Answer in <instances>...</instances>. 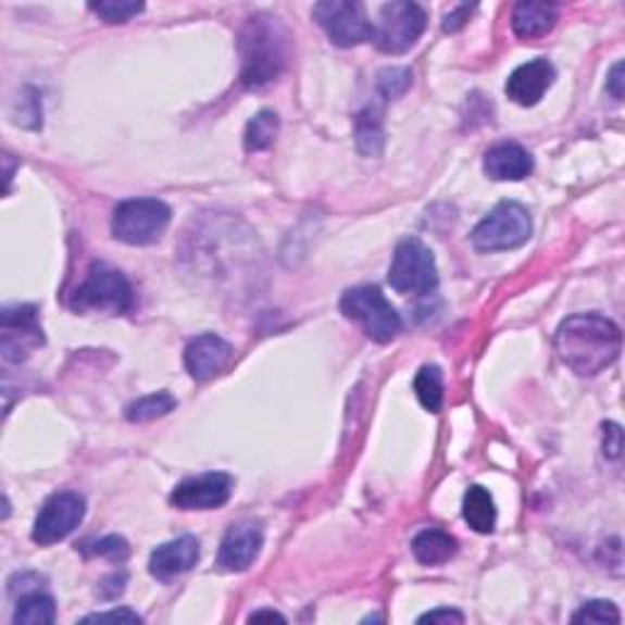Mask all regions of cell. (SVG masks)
<instances>
[{
  "label": "cell",
  "instance_id": "9c48e42d",
  "mask_svg": "<svg viewBox=\"0 0 625 625\" xmlns=\"http://www.w3.org/2000/svg\"><path fill=\"white\" fill-rule=\"evenodd\" d=\"M313 20L325 29L330 42L337 47H357L374 37V25L364 13L362 3L352 0H325L313 5Z\"/></svg>",
  "mask_w": 625,
  "mask_h": 625
},
{
  "label": "cell",
  "instance_id": "603a6c76",
  "mask_svg": "<svg viewBox=\"0 0 625 625\" xmlns=\"http://www.w3.org/2000/svg\"><path fill=\"white\" fill-rule=\"evenodd\" d=\"M279 135V115L274 111L257 113L245 127V150L247 152H264L274 145Z\"/></svg>",
  "mask_w": 625,
  "mask_h": 625
},
{
  "label": "cell",
  "instance_id": "83f0119b",
  "mask_svg": "<svg viewBox=\"0 0 625 625\" xmlns=\"http://www.w3.org/2000/svg\"><path fill=\"white\" fill-rule=\"evenodd\" d=\"M572 623H593V625H603V623H621V611L613 607L611 601H587L584 607L574 613Z\"/></svg>",
  "mask_w": 625,
  "mask_h": 625
},
{
  "label": "cell",
  "instance_id": "3957f363",
  "mask_svg": "<svg viewBox=\"0 0 625 625\" xmlns=\"http://www.w3.org/2000/svg\"><path fill=\"white\" fill-rule=\"evenodd\" d=\"M135 296L127 276L115 270V266L98 262L88 270L86 279L78 284V289L72 293L68 305L76 313H103V315H121L133 309Z\"/></svg>",
  "mask_w": 625,
  "mask_h": 625
},
{
  "label": "cell",
  "instance_id": "f546056e",
  "mask_svg": "<svg viewBox=\"0 0 625 625\" xmlns=\"http://www.w3.org/2000/svg\"><path fill=\"white\" fill-rule=\"evenodd\" d=\"M621 450H623L621 425L607 423V425H603V454H607L609 460H618Z\"/></svg>",
  "mask_w": 625,
  "mask_h": 625
},
{
  "label": "cell",
  "instance_id": "836d02e7",
  "mask_svg": "<svg viewBox=\"0 0 625 625\" xmlns=\"http://www.w3.org/2000/svg\"><path fill=\"white\" fill-rule=\"evenodd\" d=\"M607 91L613 96V101H623V62L613 64L607 82Z\"/></svg>",
  "mask_w": 625,
  "mask_h": 625
},
{
  "label": "cell",
  "instance_id": "9a60e30c",
  "mask_svg": "<svg viewBox=\"0 0 625 625\" xmlns=\"http://www.w3.org/2000/svg\"><path fill=\"white\" fill-rule=\"evenodd\" d=\"M554 66L548 59H533L528 64H521L505 82V96L518 105H538L548 88L554 84Z\"/></svg>",
  "mask_w": 625,
  "mask_h": 625
},
{
  "label": "cell",
  "instance_id": "d6a6232c",
  "mask_svg": "<svg viewBox=\"0 0 625 625\" xmlns=\"http://www.w3.org/2000/svg\"><path fill=\"white\" fill-rule=\"evenodd\" d=\"M418 623H464V616L454 609H435L421 616Z\"/></svg>",
  "mask_w": 625,
  "mask_h": 625
},
{
  "label": "cell",
  "instance_id": "52a82bcc",
  "mask_svg": "<svg viewBox=\"0 0 625 625\" xmlns=\"http://www.w3.org/2000/svg\"><path fill=\"white\" fill-rule=\"evenodd\" d=\"M389 284L393 291L413 293V296H430L440 284L438 264L430 247H425L415 237L401 240L396 247L393 260L389 266Z\"/></svg>",
  "mask_w": 625,
  "mask_h": 625
},
{
  "label": "cell",
  "instance_id": "f1b7e54d",
  "mask_svg": "<svg viewBox=\"0 0 625 625\" xmlns=\"http://www.w3.org/2000/svg\"><path fill=\"white\" fill-rule=\"evenodd\" d=\"M82 550L88 558L98 554V558H108L111 562H125L127 554H130V545H127V540L121 538V535H108V538L96 542H86Z\"/></svg>",
  "mask_w": 625,
  "mask_h": 625
},
{
  "label": "cell",
  "instance_id": "4fadbf2b",
  "mask_svg": "<svg viewBox=\"0 0 625 625\" xmlns=\"http://www.w3.org/2000/svg\"><path fill=\"white\" fill-rule=\"evenodd\" d=\"M264 545L262 525L254 521H240L235 523L230 530L225 533L217 550V564L225 572H245L252 567V562L260 558Z\"/></svg>",
  "mask_w": 625,
  "mask_h": 625
},
{
  "label": "cell",
  "instance_id": "8fae6325",
  "mask_svg": "<svg viewBox=\"0 0 625 625\" xmlns=\"http://www.w3.org/2000/svg\"><path fill=\"white\" fill-rule=\"evenodd\" d=\"M0 333H3V357L8 362H23L33 350L45 345L42 325H39L35 305H13L0 313Z\"/></svg>",
  "mask_w": 625,
  "mask_h": 625
},
{
  "label": "cell",
  "instance_id": "d6986e66",
  "mask_svg": "<svg viewBox=\"0 0 625 625\" xmlns=\"http://www.w3.org/2000/svg\"><path fill=\"white\" fill-rule=\"evenodd\" d=\"M411 550L415 554V560L421 564H428V567H435V564L448 562L454 552H458V542L450 533L438 530V528H428L418 533L411 542Z\"/></svg>",
  "mask_w": 625,
  "mask_h": 625
},
{
  "label": "cell",
  "instance_id": "5b68a950",
  "mask_svg": "<svg viewBox=\"0 0 625 625\" xmlns=\"http://www.w3.org/2000/svg\"><path fill=\"white\" fill-rule=\"evenodd\" d=\"M530 235L533 217L528 208L515 201H503L474 227L472 245L479 252H505L523 247L530 240Z\"/></svg>",
  "mask_w": 625,
  "mask_h": 625
},
{
  "label": "cell",
  "instance_id": "44dd1931",
  "mask_svg": "<svg viewBox=\"0 0 625 625\" xmlns=\"http://www.w3.org/2000/svg\"><path fill=\"white\" fill-rule=\"evenodd\" d=\"M57 621L54 599L42 591H29L17 599L13 613L15 625H52Z\"/></svg>",
  "mask_w": 625,
  "mask_h": 625
},
{
  "label": "cell",
  "instance_id": "4316f807",
  "mask_svg": "<svg viewBox=\"0 0 625 625\" xmlns=\"http://www.w3.org/2000/svg\"><path fill=\"white\" fill-rule=\"evenodd\" d=\"M413 84V74H411V68H403V66H391V68H384V72H379V76H376V88H379V93L384 98H399L403 96L405 91H409Z\"/></svg>",
  "mask_w": 625,
  "mask_h": 625
},
{
  "label": "cell",
  "instance_id": "e575fe53",
  "mask_svg": "<svg viewBox=\"0 0 625 625\" xmlns=\"http://www.w3.org/2000/svg\"><path fill=\"white\" fill-rule=\"evenodd\" d=\"M260 621H279L286 623V616H282L279 611H254L250 616V623H260Z\"/></svg>",
  "mask_w": 625,
  "mask_h": 625
},
{
  "label": "cell",
  "instance_id": "8992f818",
  "mask_svg": "<svg viewBox=\"0 0 625 625\" xmlns=\"http://www.w3.org/2000/svg\"><path fill=\"white\" fill-rule=\"evenodd\" d=\"M172 223V211L159 198H130L115 208L113 235L133 247L152 245Z\"/></svg>",
  "mask_w": 625,
  "mask_h": 625
},
{
  "label": "cell",
  "instance_id": "cb8c5ba5",
  "mask_svg": "<svg viewBox=\"0 0 625 625\" xmlns=\"http://www.w3.org/2000/svg\"><path fill=\"white\" fill-rule=\"evenodd\" d=\"M176 409V399L168 391H157L150 396H142V399L133 401L125 409V418L130 423H150L157 418H164L166 413H172Z\"/></svg>",
  "mask_w": 625,
  "mask_h": 625
},
{
  "label": "cell",
  "instance_id": "484cf974",
  "mask_svg": "<svg viewBox=\"0 0 625 625\" xmlns=\"http://www.w3.org/2000/svg\"><path fill=\"white\" fill-rule=\"evenodd\" d=\"M91 13H96L105 23H127V20H133L135 15H140L145 10V3H130V0H105V3H91L88 5Z\"/></svg>",
  "mask_w": 625,
  "mask_h": 625
},
{
  "label": "cell",
  "instance_id": "7a4b0ae2",
  "mask_svg": "<svg viewBox=\"0 0 625 625\" xmlns=\"http://www.w3.org/2000/svg\"><path fill=\"white\" fill-rule=\"evenodd\" d=\"M240 82L245 88H264L282 76L289 62V33L274 15H252L240 29Z\"/></svg>",
  "mask_w": 625,
  "mask_h": 625
},
{
  "label": "cell",
  "instance_id": "ffe728a7",
  "mask_svg": "<svg viewBox=\"0 0 625 625\" xmlns=\"http://www.w3.org/2000/svg\"><path fill=\"white\" fill-rule=\"evenodd\" d=\"M462 515L476 533H491L496 528V503L484 486H470L462 501Z\"/></svg>",
  "mask_w": 625,
  "mask_h": 625
},
{
  "label": "cell",
  "instance_id": "ac0fdd59",
  "mask_svg": "<svg viewBox=\"0 0 625 625\" xmlns=\"http://www.w3.org/2000/svg\"><path fill=\"white\" fill-rule=\"evenodd\" d=\"M560 10L552 3H535V0H523L513 8L511 27L521 39H538L550 33L558 25Z\"/></svg>",
  "mask_w": 625,
  "mask_h": 625
},
{
  "label": "cell",
  "instance_id": "2e32d148",
  "mask_svg": "<svg viewBox=\"0 0 625 625\" xmlns=\"http://www.w3.org/2000/svg\"><path fill=\"white\" fill-rule=\"evenodd\" d=\"M201 558V545L193 535H184L172 542L159 545L150 558V574L159 582H168L191 572Z\"/></svg>",
  "mask_w": 625,
  "mask_h": 625
},
{
  "label": "cell",
  "instance_id": "277c9868",
  "mask_svg": "<svg viewBox=\"0 0 625 625\" xmlns=\"http://www.w3.org/2000/svg\"><path fill=\"white\" fill-rule=\"evenodd\" d=\"M340 311L345 317L360 323L374 342H391L401 333V315L379 286H354L342 293Z\"/></svg>",
  "mask_w": 625,
  "mask_h": 625
},
{
  "label": "cell",
  "instance_id": "30bf717a",
  "mask_svg": "<svg viewBox=\"0 0 625 625\" xmlns=\"http://www.w3.org/2000/svg\"><path fill=\"white\" fill-rule=\"evenodd\" d=\"M86 515V499L78 491H59L49 496L37 513L33 540L37 545H54L68 538Z\"/></svg>",
  "mask_w": 625,
  "mask_h": 625
},
{
  "label": "cell",
  "instance_id": "e0dca14e",
  "mask_svg": "<svg viewBox=\"0 0 625 625\" xmlns=\"http://www.w3.org/2000/svg\"><path fill=\"white\" fill-rule=\"evenodd\" d=\"M484 172L493 182H521L533 172V157L515 142L493 145L484 157Z\"/></svg>",
  "mask_w": 625,
  "mask_h": 625
},
{
  "label": "cell",
  "instance_id": "1f68e13d",
  "mask_svg": "<svg viewBox=\"0 0 625 625\" xmlns=\"http://www.w3.org/2000/svg\"><path fill=\"white\" fill-rule=\"evenodd\" d=\"M472 10H474V8H470V5H460V8H454L452 13L445 15V23H442L445 33H458V29L470 20Z\"/></svg>",
  "mask_w": 625,
  "mask_h": 625
},
{
  "label": "cell",
  "instance_id": "5bb4252c",
  "mask_svg": "<svg viewBox=\"0 0 625 625\" xmlns=\"http://www.w3.org/2000/svg\"><path fill=\"white\" fill-rule=\"evenodd\" d=\"M230 360H233V345L213 333L193 337L184 350L186 372L191 374L196 382L213 379L217 372H223L225 366L230 364Z\"/></svg>",
  "mask_w": 625,
  "mask_h": 625
},
{
  "label": "cell",
  "instance_id": "4dcf8cb0",
  "mask_svg": "<svg viewBox=\"0 0 625 625\" xmlns=\"http://www.w3.org/2000/svg\"><path fill=\"white\" fill-rule=\"evenodd\" d=\"M105 621H117V623H142V618L137 616L130 609H115V611H103V613H93V616H86L84 623H105Z\"/></svg>",
  "mask_w": 625,
  "mask_h": 625
},
{
  "label": "cell",
  "instance_id": "7c38bea8",
  "mask_svg": "<svg viewBox=\"0 0 625 625\" xmlns=\"http://www.w3.org/2000/svg\"><path fill=\"white\" fill-rule=\"evenodd\" d=\"M233 496V476L225 472H205L191 476L172 491V505L182 511L221 509Z\"/></svg>",
  "mask_w": 625,
  "mask_h": 625
},
{
  "label": "cell",
  "instance_id": "ba28073f",
  "mask_svg": "<svg viewBox=\"0 0 625 625\" xmlns=\"http://www.w3.org/2000/svg\"><path fill=\"white\" fill-rule=\"evenodd\" d=\"M425 23H428V17H425V10L418 3L393 0V3L379 8L372 39L384 54H403L418 42Z\"/></svg>",
  "mask_w": 625,
  "mask_h": 625
},
{
  "label": "cell",
  "instance_id": "7402d4cb",
  "mask_svg": "<svg viewBox=\"0 0 625 625\" xmlns=\"http://www.w3.org/2000/svg\"><path fill=\"white\" fill-rule=\"evenodd\" d=\"M384 125H382V111L374 105H366L364 111L357 115V150L364 157H379L384 150Z\"/></svg>",
  "mask_w": 625,
  "mask_h": 625
},
{
  "label": "cell",
  "instance_id": "d4e9b609",
  "mask_svg": "<svg viewBox=\"0 0 625 625\" xmlns=\"http://www.w3.org/2000/svg\"><path fill=\"white\" fill-rule=\"evenodd\" d=\"M413 389H415V396H418V401L423 403L425 411L438 413L440 405H442V372H440V366L425 364L423 370L418 372V376H415Z\"/></svg>",
  "mask_w": 625,
  "mask_h": 625
},
{
  "label": "cell",
  "instance_id": "6da1fadb",
  "mask_svg": "<svg viewBox=\"0 0 625 625\" xmlns=\"http://www.w3.org/2000/svg\"><path fill=\"white\" fill-rule=\"evenodd\" d=\"M560 360L579 376H597L618 360L623 335L607 315L579 313L562 321L554 335Z\"/></svg>",
  "mask_w": 625,
  "mask_h": 625
}]
</instances>
